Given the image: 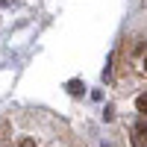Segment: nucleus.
Wrapping results in <instances>:
<instances>
[{"label": "nucleus", "instance_id": "nucleus-3", "mask_svg": "<svg viewBox=\"0 0 147 147\" xmlns=\"http://www.w3.org/2000/svg\"><path fill=\"white\" fill-rule=\"evenodd\" d=\"M136 109H138V112H141V115H147V91L136 97Z\"/></svg>", "mask_w": 147, "mask_h": 147}, {"label": "nucleus", "instance_id": "nucleus-2", "mask_svg": "<svg viewBox=\"0 0 147 147\" xmlns=\"http://www.w3.org/2000/svg\"><path fill=\"white\" fill-rule=\"evenodd\" d=\"M82 88H85V85H82L80 80H71V82H68V94H74V97L82 94Z\"/></svg>", "mask_w": 147, "mask_h": 147}, {"label": "nucleus", "instance_id": "nucleus-1", "mask_svg": "<svg viewBox=\"0 0 147 147\" xmlns=\"http://www.w3.org/2000/svg\"><path fill=\"white\" fill-rule=\"evenodd\" d=\"M129 141H132V147H147V115H141V121L132 127Z\"/></svg>", "mask_w": 147, "mask_h": 147}, {"label": "nucleus", "instance_id": "nucleus-4", "mask_svg": "<svg viewBox=\"0 0 147 147\" xmlns=\"http://www.w3.org/2000/svg\"><path fill=\"white\" fill-rule=\"evenodd\" d=\"M21 147H35V144H32V141H30V138H27V141H24V144H21Z\"/></svg>", "mask_w": 147, "mask_h": 147}, {"label": "nucleus", "instance_id": "nucleus-5", "mask_svg": "<svg viewBox=\"0 0 147 147\" xmlns=\"http://www.w3.org/2000/svg\"><path fill=\"white\" fill-rule=\"evenodd\" d=\"M0 3H15V0H0Z\"/></svg>", "mask_w": 147, "mask_h": 147}, {"label": "nucleus", "instance_id": "nucleus-6", "mask_svg": "<svg viewBox=\"0 0 147 147\" xmlns=\"http://www.w3.org/2000/svg\"><path fill=\"white\" fill-rule=\"evenodd\" d=\"M144 68H147V59H144Z\"/></svg>", "mask_w": 147, "mask_h": 147}]
</instances>
